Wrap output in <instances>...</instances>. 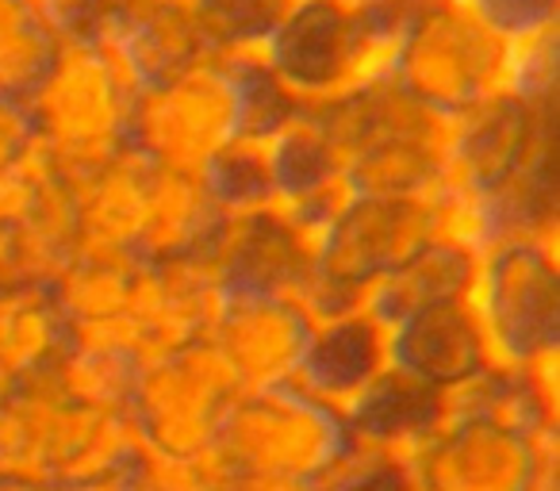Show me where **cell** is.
Here are the masks:
<instances>
[{
  "instance_id": "1",
  "label": "cell",
  "mask_w": 560,
  "mask_h": 491,
  "mask_svg": "<svg viewBox=\"0 0 560 491\" xmlns=\"http://www.w3.org/2000/svg\"><path fill=\"white\" fill-rule=\"evenodd\" d=\"M211 442L242 476L284 480H319L353 449L342 411L307 396L296 381L265 384L254 396L226 404Z\"/></svg>"
},
{
  "instance_id": "2",
  "label": "cell",
  "mask_w": 560,
  "mask_h": 491,
  "mask_svg": "<svg viewBox=\"0 0 560 491\" xmlns=\"http://www.w3.org/2000/svg\"><path fill=\"white\" fill-rule=\"evenodd\" d=\"M468 307L491 361L534 369L557 353V261L537 234H506L476 261Z\"/></svg>"
},
{
  "instance_id": "3",
  "label": "cell",
  "mask_w": 560,
  "mask_h": 491,
  "mask_svg": "<svg viewBox=\"0 0 560 491\" xmlns=\"http://www.w3.org/2000/svg\"><path fill=\"white\" fill-rule=\"evenodd\" d=\"M388 78L422 108L460 116L506 85V43L472 24L453 0L419 4L388 62Z\"/></svg>"
},
{
  "instance_id": "4",
  "label": "cell",
  "mask_w": 560,
  "mask_h": 491,
  "mask_svg": "<svg viewBox=\"0 0 560 491\" xmlns=\"http://www.w3.org/2000/svg\"><path fill=\"white\" fill-rule=\"evenodd\" d=\"M407 460L422 491H541L552 480L534 434L465 411H445Z\"/></svg>"
},
{
  "instance_id": "5",
  "label": "cell",
  "mask_w": 560,
  "mask_h": 491,
  "mask_svg": "<svg viewBox=\"0 0 560 491\" xmlns=\"http://www.w3.org/2000/svg\"><path fill=\"white\" fill-rule=\"evenodd\" d=\"M430 238V211L415 196H358L330 219L315 250V281L323 292L342 296L350 307V292H369L384 273L411 258Z\"/></svg>"
},
{
  "instance_id": "6",
  "label": "cell",
  "mask_w": 560,
  "mask_h": 491,
  "mask_svg": "<svg viewBox=\"0 0 560 491\" xmlns=\"http://www.w3.org/2000/svg\"><path fill=\"white\" fill-rule=\"evenodd\" d=\"M549 139L552 104H529L511 89H499L460 112V124L445 154L457 165L472 203H480L503 192Z\"/></svg>"
},
{
  "instance_id": "7",
  "label": "cell",
  "mask_w": 560,
  "mask_h": 491,
  "mask_svg": "<svg viewBox=\"0 0 560 491\" xmlns=\"http://www.w3.org/2000/svg\"><path fill=\"white\" fill-rule=\"evenodd\" d=\"M384 346H388V369L415 376L445 396L491 369V353L468 300L430 304L404 315L384 327Z\"/></svg>"
},
{
  "instance_id": "8",
  "label": "cell",
  "mask_w": 560,
  "mask_h": 491,
  "mask_svg": "<svg viewBox=\"0 0 560 491\" xmlns=\"http://www.w3.org/2000/svg\"><path fill=\"white\" fill-rule=\"evenodd\" d=\"M312 323L296 304L269 292H226L219 319V350L234 376L265 384L292 381Z\"/></svg>"
},
{
  "instance_id": "9",
  "label": "cell",
  "mask_w": 560,
  "mask_h": 491,
  "mask_svg": "<svg viewBox=\"0 0 560 491\" xmlns=\"http://www.w3.org/2000/svg\"><path fill=\"white\" fill-rule=\"evenodd\" d=\"M384 369H388L384 327L373 315L353 307V312L330 315L327 323L312 327L292 381H296L307 396L323 399V404L342 411V407L350 404L353 396H361Z\"/></svg>"
},
{
  "instance_id": "10",
  "label": "cell",
  "mask_w": 560,
  "mask_h": 491,
  "mask_svg": "<svg viewBox=\"0 0 560 491\" xmlns=\"http://www.w3.org/2000/svg\"><path fill=\"white\" fill-rule=\"evenodd\" d=\"M342 419L353 445L411 457L445 422V391L396 369H384L361 396L342 407Z\"/></svg>"
},
{
  "instance_id": "11",
  "label": "cell",
  "mask_w": 560,
  "mask_h": 491,
  "mask_svg": "<svg viewBox=\"0 0 560 491\" xmlns=\"http://www.w3.org/2000/svg\"><path fill=\"white\" fill-rule=\"evenodd\" d=\"M476 277V254L465 242L453 238H427L411 258L399 261L392 273H384L365 292L361 312L373 315L381 327H392L404 315L430 304H453L468 300Z\"/></svg>"
},
{
  "instance_id": "12",
  "label": "cell",
  "mask_w": 560,
  "mask_h": 491,
  "mask_svg": "<svg viewBox=\"0 0 560 491\" xmlns=\"http://www.w3.org/2000/svg\"><path fill=\"white\" fill-rule=\"evenodd\" d=\"M112 24H116L119 58L147 89H162L192 73V62L203 50L192 9L180 0H154L147 9L119 4V12H112Z\"/></svg>"
},
{
  "instance_id": "13",
  "label": "cell",
  "mask_w": 560,
  "mask_h": 491,
  "mask_svg": "<svg viewBox=\"0 0 560 491\" xmlns=\"http://www.w3.org/2000/svg\"><path fill=\"white\" fill-rule=\"evenodd\" d=\"M150 104L142 112L150 142L170 157L203 162L215 147L231 139V112L219 73H185L162 89H150Z\"/></svg>"
},
{
  "instance_id": "14",
  "label": "cell",
  "mask_w": 560,
  "mask_h": 491,
  "mask_svg": "<svg viewBox=\"0 0 560 491\" xmlns=\"http://www.w3.org/2000/svg\"><path fill=\"white\" fill-rule=\"evenodd\" d=\"M215 73L231 112V139L269 142L280 127L296 119L300 96H292L289 85L254 50H231Z\"/></svg>"
},
{
  "instance_id": "15",
  "label": "cell",
  "mask_w": 560,
  "mask_h": 491,
  "mask_svg": "<svg viewBox=\"0 0 560 491\" xmlns=\"http://www.w3.org/2000/svg\"><path fill=\"white\" fill-rule=\"evenodd\" d=\"M208 192L219 203L238 211H257L272 196L269 188V165H265V147L246 139H226L200 162Z\"/></svg>"
},
{
  "instance_id": "16",
  "label": "cell",
  "mask_w": 560,
  "mask_h": 491,
  "mask_svg": "<svg viewBox=\"0 0 560 491\" xmlns=\"http://www.w3.org/2000/svg\"><path fill=\"white\" fill-rule=\"evenodd\" d=\"M292 0H188L203 43L226 50H254L269 39Z\"/></svg>"
},
{
  "instance_id": "17",
  "label": "cell",
  "mask_w": 560,
  "mask_h": 491,
  "mask_svg": "<svg viewBox=\"0 0 560 491\" xmlns=\"http://www.w3.org/2000/svg\"><path fill=\"white\" fill-rule=\"evenodd\" d=\"M315 491H422L411 472V460L399 453L353 445L335 468L315 480Z\"/></svg>"
},
{
  "instance_id": "18",
  "label": "cell",
  "mask_w": 560,
  "mask_h": 491,
  "mask_svg": "<svg viewBox=\"0 0 560 491\" xmlns=\"http://www.w3.org/2000/svg\"><path fill=\"white\" fill-rule=\"evenodd\" d=\"M453 4L506 47L557 27V0H453Z\"/></svg>"
},
{
  "instance_id": "19",
  "label": "cell",
  "mask_w": 560,
  "mask_h": 491,
  "mask_svg": "<svg viewBox=\"0 0 560 491\" xmlns=\"http://www.w3.org/2000/svg\"><path fill=\"white\" fill-rule=\"evenodd\" d=\"M43 27L20 0H0V73L12 89V70L24 78H47V58L32 55L43 43Z\"/></svg>"
},
{
  "instance_id": "20",
  "label": "cell",
  "mask_w": 560,
  "mask_h": 491,
  "mask_svg": "<svg viewBox=\"0 0 560 491\" xmlns=\"http://www.w3.org/2000/svg\"><path fill=\"white\" fill-rule=\"evenodd\" d=\"M234 491H315V480H284V476H246Z\"/></svg>"
},
{
  "instance_id": "21",
  "label": "cell",
  "mask_w": 560,
  "mask_h": 491,
  "mask_svg": "<svg viewBox=\"0 0 560 491\" xmlns=\"http://www.w3.org/2000/svg\"><path fill=\"white\" fill-rule=\"evenodd\" d=\"M24 142V119H12V108H0V157L16 154V147Z\"/></svg>"
}]
</instances>
